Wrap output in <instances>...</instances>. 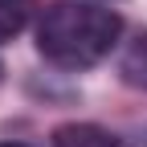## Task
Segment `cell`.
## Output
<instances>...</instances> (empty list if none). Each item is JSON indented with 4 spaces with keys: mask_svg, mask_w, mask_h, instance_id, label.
Segmentation results:
<instances>
[{
    "mask_svg": "<svg viewBox=\"0 0 147 147\" xmlns=\"http://www.w3.org/2000/svg\"><path fill=\"white\" fill-rule=\"evenodd\" d=\"M0 147H21V143H0Z\"/></svg>",
    "mask_w": 147,
    "mask_h": 147,
    "instance_id": "obj_5",
    "label": "cell"
},
{
    "mask_svg": "<svg viewBox=\"0 0 147 147\" xmlns=\"http://www.w3.org/2000/svg\"><path fill=\"white\" fill-rule=\"evenodd\" d=\"M119 33V12L86 0H57L37 25V53L57 69H90L115 49Z\"/></svg>",
    "mask_w": 147,
    "mask_h": 147,
    "instance_id": "obj_1",
    "label": "cell"
},
{
    "mask_svg": "<svg viewBox=\"0 0 147 147\" xmlns=\"http://www.w3.org/2000/svg\"><path fill=\"white\" fill-rule=\"evenodd\" d=\"M53 147H123V143L94 123H65L53 131Z\"/></svg>",
    "mask_w": 147,
    "mask_h": 147,
    "instance_id": "obj_2",
    "label": "cell"
},
{
    "mask_svg": "<svg viewBox=\"0 0 147 147\" xmlns=\"http://www.w3.org/2000/svg\"><path fill=\"white\" fill-rule=\"evenodd\" d=\"M33 8H37V0H0V45L12 41L33 21Z\"/></svg>",
    "mask_w": 147,
    "mask_h": 147,
    "instance_id": "obj_4",
    "label": "cell"
},
{
    "mask_svg": "<svg viewBox=\"0 0 147 147\" xmlns=\"http://www.w3.org/2000/svg\"><path fill=\"white\" fill-rule=\"evenodd\" d=\"M119 74H123V82H127V86H135V90H147V33H139L135 41L127 45Z\"/></svg>",
    "mask_w": 147,
    "mask_h": 147,
    "instance_id": "obj_3",
    "label": "cell"
},
{
    "mask_svg": "<svg viewBox=\"0 0 147 147\" xmlns=\"http://www.w3.org/2000/svg\"><path fill=\"white\" fill-rule=\"evenodd\" d=\"M0 74H4V65H0Z\"/></svg>",
    "mask_w": 147,
    "mask_h": 147,
    "instance_id": "obj_6",
    "label": "cell"
}]
</instances>
